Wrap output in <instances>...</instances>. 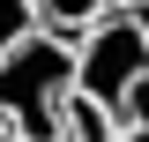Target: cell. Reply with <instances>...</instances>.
<instances>
[{
	"label": "cell",
	"instance_id": "6da1fadb",
	"mask_svg": "<svg viewBox=\"0 0 149 142\" xmlns=\"http://www.w3.org/2000/svg\"><path fill=\"white\" fill-rule=\"evenodd\" d=\"M67 60L82 105H97L112 127H149V30L134 8H104L90 30H74Z\"/></svg>",
	"mask_w": 149,
	"mask_h": 142
},
{
	"label": "cell",
	"instance_id": "7a4b0ae2",
	"mask_svg": "<svg viewBox=\"0 0 149 142\" xmlns=\"http://www.w3.org/2000/svg\"><path fill=\"white\" fill-rule=\"evenodd\" d=\"M67 97H74V60H67V37L30 30V37H15V45L0 53V120L15 127L22 142H60Z\"/></svg>",
	"mask_w": 149,
	"mask_h": 142
},
{
	"label": "cell",
	"instance_id": "3957f363",
	"mask_svg": "<svg viewBox=\"0 0 149 142\" xmlns=\"http://www.w3.org/2000/svg\"><path fill=\"white\" fill-rule=\"evenodd\" d=\"M104 8H112V0H30L37 30H52V37H74V30H90Z\"/></svg>",
	"mask_w": 149,
	"mask_h": 142
},
{
	"label": "cell",
	"instance_id": "277c9868",
	"mask_svg": "<svg viewBox=\"0 0 149 142\" xmlns=\"http://www.w3.org/2000/svg\"><path fill=\"white\" fill-rule=\"evenodd\" d=\"M37 30V15H30V0H0V53L15 45V37H30Z\"/></svg>",
	"mask_w": 149,
	"mask_h": 142
},
{
	"label": "cell",
	"instance_id": "5b68a950",
	"mask_svg": "<svg viewBox=\"0 0 149 142\" xmlns=\"http://www.w3.org/2000/svg\"><path fill=\"white\" fill-rule=\"evenodd\" d=\"M112 142H149V127H112Z\"/></svg>",
	"mask_w": 149,
	"mask_h": 142
},
{
	"label": "cell",
	"instance_id": "8992f818",
	"mask_svg": "<svg viewBox=\"0 0 149 142\" xmlns=\"http://www.w3.org/2000/svg\"><path fill=\"white\" fill-rule=\"evenodd\" d=\"M0 142H22V135H15V127H8V120H0Z\"/></svg>",
	"mask_w": 149,
	"mask_h": 142
},
{
	"label": "cell",
	"instance_id": "52a82bcc",
	"mask_svg": "<svg viewBox=\"0 0 149 142\" xmlns=\"http://www.w3.org/2000/svg\"><path fill=\"white\" fill-rule=\"evenodd\" d=\"M112 8H134V15H142V0H112Z\"/></svg>",
	"mask_w": 149,
	"mask_h": 142
}]
</instances>
